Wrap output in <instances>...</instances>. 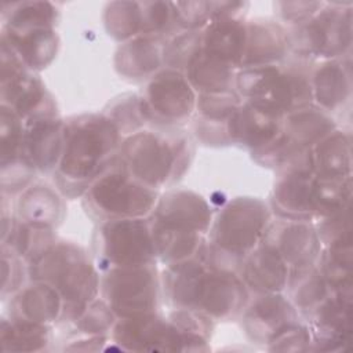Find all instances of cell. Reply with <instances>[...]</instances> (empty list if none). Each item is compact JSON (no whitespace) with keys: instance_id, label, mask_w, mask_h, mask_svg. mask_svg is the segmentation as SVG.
I'll return each instance as SVG.
<instances>
[{"instance_id":"obj_1","label":"cell","mask_w":353,"mask_h":353,"mask_svg":"<svg viewBox=\"0 0 353 353\" xmlns=\"http://www.w3.org/2000/svg\"><path fill=\"white\" fill-rule=\"evenodd\" d=\"M165 287L175 305L208 316L233 314L245 301L244 284L233 273L207 268L203 262L172 263L165 276Z\"/></svg>"},{"instance_id":"obj_2","label":"cell","mask_w":353,"mask_h":353,"mask_svg":"<svg viewBox=\"0 0 353 353\" xmlns=\"http://www.w3.org/2000/svg\"><path fill=\"white\" fill-rule=\"evenodd\" d=\"M117 142L119 131L112 120L105 117H80L65 125L59 174L73 182L98 178Z\"/></svg>"},{"instance_id":"obj_3","label":"cell","mask_w":353,"mask_h":353,"mask_svg":"<svg viewBox=\"0 0 353 353\" xmlns=\"http://www.w3.org/2000/svg\"><path fill=\"white\" fill-rule=\"evenodd\" d=\"M236 84L248 102L280 114L307 106L313 97L312 84L303 74L284 72L274 65L245 66Z\"/></svg>"},{"instance_id":"obj_4","label":"cell","mask_w":353,"mask_h":353,"mask_svg":"<svg viewBox=\"0 0 353 353\" xmlns=\"http://www.w3.org/2000/svg\"><path fill=\"white\" fill-rule=\"evenodd\" d=\"M88 199L95 211L109 221L142 216L156 204L154 190L137 181L124 167L99 175Z\"/></svg>"},{"instance_id":"obj_5","label":"cell","mask_w":353,"mask_h":353,"mask_svg":"<svg viewBox=\"0 0 353 353\" xmlns=\"http://www.w3.org/2000/svg\"><path fill=\"white\" fill-rule=\"evenodd\" d=\"M37 279L54 288L73 303H81L95 292L97 279L90 263L83 261L79 251L68 250L66 245L46 250L34 259Z\"/></svg>"},{"instance_id":"obj_6","label":"cell","mask_w":353,"mask_h":353,"mask_svg":"<svg viewBox=\"0 0 353 353\" xmlns=\"http://www.w3.org/2000/svg\"><path fill=\"white\" fill-rule=\"evenodd\" d=\"M148 265L119 266L103 279V294L109 307L124 319L148 314L156 306V274Z\"/></svg>"},{"instance_id":"obj_7","label":"cell","mask_w":353,"mask_h":353,"mask_svg":"<svg viewBox=\"0 0 353 353\" xmlns=\"http://www.w3.org/2000/svg\"><path fill=\"white\" fill-rule=\"evenodd\" d=\"M268 218V210L261 201L240 199L230 203L218 219L214 247L234 261H243L265 233Z\"/></svg>"},{"instance_id":"obj_8","label":"cell","mask_w":353,"mask_h":353,"mask_svg":"<svg viewBox=\"0 0 353 353\" xmlns=\"http://www.w3.org/2000/svg\"><path fill=\"white\" fill-rule=\"evenodd\" d=\"M101 247L114 268L148 265L156 255L152 228L139 218L108 221L101 229Z\"/></svg>"},{"instance_id":"obj_9","label":"cell","mask_w":353,"mask_h":353,"mask_svg":"<svg viewBox=\"0 0 353 353\" xmlns=\"http://www.w3.org/2000/svg\"><path fill=\"white\" fill-rule=\"evenodd\" d=\"M296 51L314 57H335L350 43V11L327 8L299 23L292 36Z\"/></svg>"},{"instance_id":"obj_10","label":"cell","mask_w":353,"mask_h":353,"mask_svg":"<svg viewBox=\"0 0 353 353\" xmlns=\"http://www.w3.org/2000/svg\"><path fill=\"white\" fill-rule=\"evenodd\" d=\"M121 161L137 181L153 189L167 181L175 157L167 141L152 132H138L124 142Z\"/></svg>"},{"instance_id":"obj_11","label":"cell","mask_w":353,"mask_h":353,"mask_svg":"<svg viewBox=\"0 0 353 353\" xmlns=\"http://www.w3.org/2000/svg\"><path fill=\"white\" fill-rule=\"evenodd\" d=\"M265 232H268V236L263 244L272 248L285 265L295 268L313 263L317 255L319 239L309 225L291 219Z\"/></svg>"},{"instance_id":"obj_12","label":"cell","mask_w":353,"mask_h":353,"mask_svg":"<svg viewBox=\"0 0 353 353\" xmlns=\"http://www.w3.org/2000/svg\"><path fill=\"white\" fill-rule=\"evenodd\" d=\"M281 114L268 108L245 103L228 120V132L233 141L261 149L274 141L280 132Z\"/></svg>"},{"instance_id":"obj_13","label":"cell","mask_w":353,"mask_h":353,"mask_svg":"<svg viewBox=\"0 0 353 353\" xmlns=\"http://www.w3.org/2000/svg\"><path fill=\"white\" fill-rule=\"evenodd\" d=\"M148 105L152 112L170 120H179L190 114L194 106L193 91L178 72H163L157 74L148 87Z\"/></svg>"},{"instance_id":"obj_14","label":"cell","mask_w":353,"mask_h":353,"mask_svg":"<svg viewBox=\"0 0 353 353\" xmlns=\"http://www.w3.org/2000/svg\"><path fill=\"white\" fill-rule=\"evenodd\" d=\"M247 26L233 17L212 19L201 33V50L234 68L243 63Z\"/></svg>"},{"instance_id":"obj_15","label":"cell","mask_w":353,"mask_h":353,"mask_svg":"<svg viewBox=\"0 0 353 353\" xmlns=\"http://www.w3.org/2000/svg\"><path fill=\"white\" fill-rule=\"evenodd\" d=\"M245 283L259 292H274L285 287L288 272L284 261L266 244L247 254L241 265Z\"/></svg>"},{"instance_id":"obj_16","label":"cell","mask_w":353,"mask_h":353,"mask_svg":"<svg viewBox=\"0 0 353 353\" xmlns=\"http://www.w3.org/2000/svg\"><path fill=\"white\" fill-rule=\"evenodd\" d=\"M247 40L243 66L270 65L283 57L288 46V37L279 25L270 22L245 23Z\"/></svg>"},{"instance_id":"obj_17","label":"cell","mask_w":353,"mask_h":353,"mask_svg":"<svg viewBox=\"0 0 353 353\" xmlns=\"http://www.w3.org/2000/svg\"><path fill=\"white\" fill-rule=\"evenodd\" d=\"M208 210L200 197L188 193H172L161 200L154 211V221L171 226L205 230L208 226Z\"/></svg>"},{"instance_id":"obj_18","label":"cell","mask_w":353,"mask_h":353,"mask_svg":"<svg viewBox=\"0 0 353 353\" xmlns=\"http://www.w3.org/2000/svg\"><path fill=\"white\" fill-rule=\"evenodd\" d=\"M349 141L343 134H332L316 143L312 154V171L323 179L342 181L350 170Z\"/></svg>"},{"instance_id":"obj_19","label":"cell","mask_w":353,"mask_h":353,"mask_svg":"<svg viewBox=\"0 0 353 353\" xmlns=\"http://www.w3.org/2000/svg\"><path fill=\"white\" fill-rule=\"evenodd\" d=\"M188 81L205 94L229 91L233 80V68L200 50L188 63Z\"/></svg>"},{"instance_id":"obj_20","label":"cell","mask_w":353,"mask_h":353,"mask_svg":"<svg viewBox=\"0 0 353 353\" xmlns=\"http://www.w3.org/2000/svg\"><path fill=\"white\" fill-rule=\"evenodd\" d=\"M8 37L10 48L21 55V62L28 66L46 65L55 52V36L51 28H40L23 32H10L4 34Z\"/></svg>"},{"instance_id":"obj_21","label":"cell","mask_w":353,"mask_h":353,"mask_svg":"<svg viewBox=\"0 0 353 353\" xmlns=\"http://www.w3.org/2000/svg\"><path fill=\"white\" fill-rule=\"evenodd\" d=\"M284 137L292 142L307 148L310 143H317L332 130L331 120L319 109L305 106L291 112L284 121Z\"/></svg>"},{"instance_id":"obj_22","label":"cell","mask_w":353,"mask_h":353,"mask_svg":"<svg viewBox=\"0 0 353 353\" xmlns=\"http://www.w3.org/2000/svg\"><path fill=\"white\" fill-rule=\"evenodd\" d=\"M285 285L290 288L291 298L301 309L319 307L327 298V283L314 265L292 268Z\"/></svg>"},{"instance_id":"obj_23","label":"cell","mask_w":353,"mask_h":353,"mask_svg":"<svg viewBox=\"0 0 353 353\" xmlns=\"http://www.w3.org/2000/svg\"><path fill=\"white\" fill-rule=\"evenodd\" d=\"M247 320L254 321V328L263 332L266 330L274 338L280 331L294 324V309L283 296L270 292L251 306Z\"/></svg>"},{"instance_id":"obj_24","label":"cell","mask_w":353,"mask_h":353,"mask_svg":"<svg viewBox=\"0 0 353 353\" xmlns=\"http://www.w3.org/2000/svg\"><path fill=\"white\" fill-rule=\"evenodd\" d=\"M349 74H346L343 66L338 62H330L316 72L312 95L317 98L321 106L334 109L343 103L349 95Z\"/></svg>"},{"instance_id":"obj_25","label":"cell","mask_w":353,"mask_h":353,"mask_svg":"<svg viewBox=\"0 0 353 353\" xmlns=\"http://www.w3.org/2000/svg\"><path fill=\"white\" fill-rule=\"evenodd\" d=\"M18 306L21 309V314L28 321H48L57 314L59 307V296L52 285L40 283L21 292Z\"/></svg>"},{"instance_id":"obj_26","label":"cell","mask_w":353,"mask_h":353,"mask_svg":"<svg viewBox=\"0 0 353 353\" xmlns=\"http://www.w3.org/2000/svg\"><path fill=\"white\" fill-rule=\"evenodd\" d=\"M54 11L48 3H19L10 12L7 29L10 32H23L51 28Z\"/></svg>"},{"instance_id":"obj_27","label":"cell","mask_w":353,"mask_h":353,"mask_svg":"<svg viewBox=\"0 0 353 353\" xmlns=\"http://www.w3.org/2000/svg\"><path fill=\"white\" fill-rule=\"evenodd\" d=\"M108 26L117 39L143 32L142 3H113L108 8Z\"/></svg>"}]
</instances>
